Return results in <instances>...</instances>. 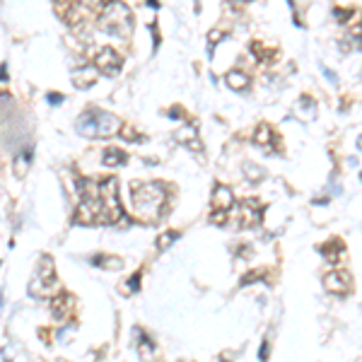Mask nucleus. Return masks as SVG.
Wrapping results in <instances>:
<instances>
[{
    "instance_id": "nucleus-1",
    "label": "nucleus",
    "mask_w": 362,
    "mask_h": 362,
    "mask_svg": "<svg viewBox=\"0 0 362 362\" xmlns=\"http://www.w3.org/2000/svg\"><path fill=\"white\" fill-rule=\"evenodd\" d=\"M131 201H133V210L143 220H157L164 208L167 191L162 184H133Z\"/></svg>"
},
{
    "instance_id": "nucleus-2",
    "label": "nucleus",
    "mask_w": 362,
    "mask_h": 362,
    "mask_svg": "<svg viewBox=\"0 0 362 362\" xmlns=\"http://www.w3.org/2000/svg\"><path fill=\"white\" fill-rule=\"evenodd\" d=\"M77 131L87 138H109L119 131V119L109 111H102V109H92L87 114L80 116L77 121Z\"/></svg>"
},
{
    "instance_id": "nucleus-3",
    "label": "nucleus",
    "mask_w": 362,
    "mask_h": 362,
    "mask_svg": "<svg viewBox=\"0 0 362 362\" xmlns=\"http://www.w3.org/2000/svg\"><path fill=\"white\" fill-rule=\"evenodd\" d=\"M324 288L328 290L331 294H338V297H345L350 294L353 283H350V276L345 271H331L324 276Z\"/></svg>"
},
{
    "instance_id": "nucleus-4",
    "label": "nucleus",
    "mask_w": 362,
    "mask_h": 362,
    "mask_svg": "<svg viewBox=\"0 0 362 362\" xmlns=\"http://www.w3.org/2000/svg\"><path fill=\"white\" fill-rule=\"evenodd\" d=\"M94 68L106 72V75H114V72L121 70V58H119V53H116L114 49L104 46V49H99L97 56H94Z\"/></svg>"
},
{
    "instance_id": "nucleus-5",
    "label": "nucleus",
    "mask_w": 362,
    "mask_h": 362,
    "mask_svg": "<svg viewBox=\"0 0 362 362\" xmlns=\"http://www.w3.org/2000/svg\"><path fill=\"white\" fill-rule=\"evenodd\" d=\"M232 206H234V193H232V189L224 186V184H217L215 191H213V213L227 215V213L232 210Z\"/></svg>"
},
{
    "instance_id": "nucleus-6",
    "label": "nucleus",
    "mask_w": 362,
    "mask_h": 362,
    "mask_svg": "<svg viewBox=\"0 0 362 362\" xmlns=\"http://www.w3.org/2000/svg\"><path fill=\"white\" fill-rule=\"evenodd\" d=\"M72 307H75V297L68 294V292H58L51 302V314L56 321H66L72 314Z\"/></svg>"
},
{
    "instance_id": "nucleus-7",
    "label": "nucleus",
    "mask_w": 362,
    "mask_h": 362,
    "mask_svg": "<svg viewBox=\"0 0 362 362\" xmlns=\"http://www.w3.org/2000/svg\"><path fill=\"white\" fill-rule=\"evenodd\" d=\"M39 290H53L56 288V268H53V259L51 256H44L41 259V266H39Z\"/></svg>"
},
{
    "instance_id": "nucleus-8",
    "label": "nucleus",
    "mask_w": 362,
    "mask_h": 362,
    "mask_svg": "<svg viewBox=\"0 0 362 362\" xmlns=\"http://www.w3.org/2000/svg\"><path fill=\"white\" fill-rule=\"evenodd\" d=\"M319 251H321V256H324L328 263H338V261L343 259V254H345V244L333 237V239H328L326 244H321Z\"/></svg>"
},
{
    "instance_id": "nucleus-9",
    "label": "nucleus",
    "mask_w": 362,
    "mask_h": 362,
    "mask_svg": "<svg viewBox=\"0 0 362 362\" xmlns=\"http://www.w3.org/2000/svg\"><path fill=\"white\" fill-rule=\"evenodd\" d=\"M176 140L181 145H186L189 150H196V152H203V145L198 140V131L191 126V123H186L184 128H179L176 131Z\"/></svg>"
},
{
    "instance_id": "nucleus-10",
    "label": "nucleus",
    "mask_w": 362,
    "mask_h": 362,
    "mask_svg": "<svg viewBox=\"0 0 362 362\" xmlns=\"http://www.w3.org/2000/svg\"><path fill=\"white\" fill-rule=\"evenodd\" d=\"M241 215H244V217H241V224H244V227H254V224H259V222H261L263 206L259 203V206L251 210V198H249V201H244V203H241Z\"/></svg>"
},
{
    "instance_id": "nucleus-11",
    "label": "nucleus",
    "mask_w": 362,
    "mask_h": 362,
    "mask_svg": "<svg viewBox=\"0 0 362 362\" xmlns=\"http://www.w3.org/2000/svg\"><path fill=\"white\" fill-rule=\"evenodd\" d=\"M254 143L259 145V147H266V150H271V145L278 143V138H276V133H273V128H271L268 123H261V126L256 128Z\"/></svg>"
},
{
    "instance_id": "nucleus-12",
    "label": "nucleus",
    "mask_w": 362,
    "mask_h": 362,
    "mask_svg": "<svg viewBox=\"0 0 362 362\" xmlns=\"http://www.w3.org/2000/svg\"><path fill=\"white\" fill-rule=\"evenodd\" d=\"M227 85L232 87V89H237V92H241V89H246L249 87V75L241 70H229L227 72Z\"/></svg>"
},
{
    "instance_id": "nucleus-13",
    "label": "nucleus",
    "mask_w": 362,
    "mask_h": 362,
    "mask_svg": "<svg viewBox=\"0 0 362 362\" xmlns=\"http://www.w3.org/2000/svg\"><path fill=\"white\" fill-rule=\"evenodd\" d=\"M92 263L99 266V268H104V271H119V268L123 266V261L116 259V256H94Z\"/></svg>"
},
{
    "instance_id": "nucleus-14",
    "label": "nucleus",
    "mask_w": 362,
    "mask_h": 362,
    "mask_svg": "<svg viewBox=\"0 0 362 362\" xmlns=\"http://www.w3.org/2000/svg\"><path fill=\"white\" fill-rule=\"evenodd\" d=\"M136 331H138V348H140V355L147 360V358L152 355V350H155V341L145 333L143 328H136Z\"/></svg>"
},
{
    "instance_id": "nucleus-15",
    "label": "nucleus",
    "mask_w": 362,
    "mask_h": 362,
    "mask_svg": "<svg viewBox=\"0 0 362 362\" xmlns=\"http://www.w3.org/2000/svg\"><path fill=\"white\" fill-rule=\"evenodd\" d=\"M176 239H179V232L169 229V232H164V234H159V237H157L155 246H157V251H167V249H169V244H174Z\"/></svg>"
},
{
    "instance_id": "nucleus-16",
    "label": "nucleus",
    "mask_w": 362,
    "mask_h": 362,
    "mask_svg": "<svg viewBox=\"0 0 362 362\" xmlns=\"http://www.w3.org/2000/svg\"><path fill=\"white\" fill-rule=\"evenodd\" d=\"M123 162H126V155H123L121 150L109 147V150L104 152V164H123Z\"/></svg>"
},
{
    "instance_id": "nucleus-17",
    "label": "nucleus",
    "mask_w": 362,
    "mask_h": 362,
    "mask_svg": "<svg viewBox=\"0 0 362 362\" xmlns=\"http://www.w3.org/2000/svg\"><path fill=\"white\" fill-rule=\"evenodd\" d=\"M126 288H128V294H131V292H138V290H140V273L131 276V278H128V285H126Z\"/></svg>"
},
{
    "instance_id": "nucleus-18",
    "label": "nucleus",
    "mask_w": 362,
    "mask_h": 362,
    "mask_svg": "<svg viewBox=\"0 0 362 362\" xmlns=\"http://www.w3.org/2000/svg\"><path fill=\"white\" fill-rule=\"evenodd\" d=\"M333 15H336L341 22H348V19H350V15H353V10H345V7H333Z\"/></svg>"
},
{
    "instance_id": "nucleus-19",
    "label": "nucleus",
    "mask_w": 362,
    "mask_h": 362,
    "mask_svg": "<svg viewBox=\"0 0 362 362\" xmlns=\"http://www.w3.org/2000/svg\"><path fill=\"white\" fill-rule=\"evenodd\" d=\"M259 360L261 362H268V341L261 343V353H259Z\"/></svg>"
},
{
    "instance_id": "nucleus-20",
    "label": "nucleus",
    "mask_w": 362,
    "mask_h": 362,
    "mask_svg": "<svg viewBox=\"0 0 362 362\" xmlns=\"http://www.w3.org/2000/svg\"><path fill=\"white\" fill-rule=\"evenodd\" d=\"M0 307H2V297H0Z\"/></svg>"
},
{
    "instance_id": "nucleus-21",
    "label": "nucleus",
    "mask_w": 362,
    "mask_h": 362,
    "mask_svg": "<svg viewBox=\"0 0 362 362\" xmlns=\"http://www.w3.org/2000/svg\"><path fill=\"white\" fill-rule=\"evenodd\" d=\"M360 179H362V174H360Z\"/></svg>"
}]
</instances>
